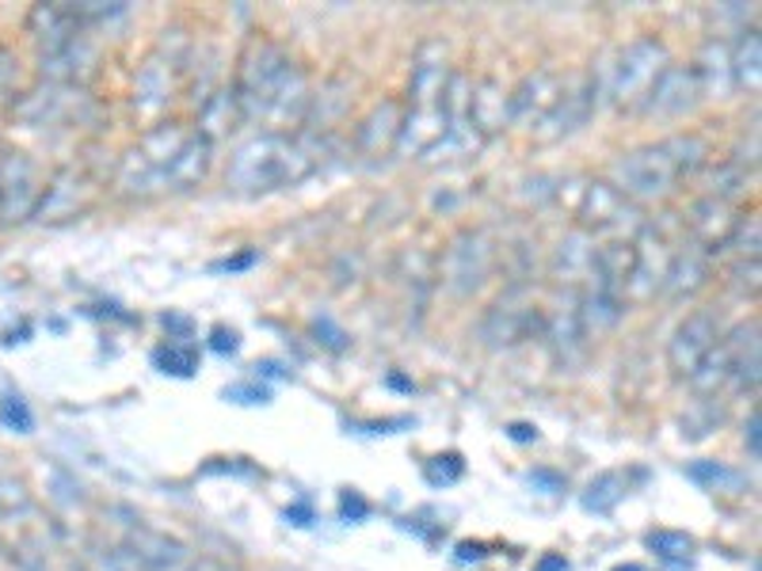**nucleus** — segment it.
<instances>
[{
	"mask_svg": "<svg viewBox=\"0 0 762 571\" xmlns=\"http://www.w3.org/2000/svg\"><path fill=\"white\" fill-rule=\"evenodd\" d=\"M709 278H713V252L697 248L694 240H683V244L675 248V255H671L663 289H668L671 297H694Z\"/></svg>",
	"mask_w": 762,
	"mask_h": 571,
	"instance_id": "nucleus-20",
	"label": "nucleus"
},
{
	"mask_svg": "<svg viewBox=\"0 0 762 571\" xmlns=\"http://www.w3.org/2000/svg\"><path fill=\"white\" fill-rule=\"evenodd\" d=\"M80 31H84V23H80L73 15V8H66V4H38L35 12H31V35H35L43 61L58 58L69 46H77L80 38H84Z\"/></svg>",
	"mask_w": 762,
	"mask_h": 571,
	"instance_id": "nucleus-14",
	"label": "nucleus"
},
{
	"mask_svg": "<svg viewBox=\"0 0 762 571\" xmlns=\"http://www.w3.org/2000/svg\"><path fill=\"white\" fill-rule=\"evenodd\" d=\"M591 111H599V107H595V92H591L588 72H568V77H565V92H560L557 107L545 115V123L534 130V138L537 141H560V138H568V134H576L583 123H588Z\"/></svg>",
	"mask_w": 762,
	"mask_h": 571,
	"instance_id": "nucleus-11",
	"label": "nucleus"
},
{
	"mask_svg": "<svg viewBox=\"0 0 762 571\" xmlns=\"http://www.w3.org/2000/svg\"><path fill=\"white\" fill-rule=\"evenodd\" d=\"M496 267V244L485 229H462L439 255V283L451 297H469L488 283Z\"/></svg>",
	"mask_w": 762,
	"mask_h": 571,
	"instance_id": "nucleus-4",
	"label": "nucleus"
},
{
	"mask_svg": "<svg viewBox=\"0 0 762 571\" xmlns=\"http://www.w3.org/2000/svg\"><path fill=\"white\" fill-rule=\"evenodd\" d=\"M648 545H652L660 557H690V552H694V537L675 534V529H656V534H648Z\"/></svg>",
	"mask_w": 762,
	"mask_h": 571,
	"instance_id": "nucleus-36",
	"label": "nucleus"
},
{
	"mask_svg": "<svg viewBox=\"0 0 762 571\" xmlns=\"http://www.w3.org/2000/svg\"><path fill=\"white\" fill-rule=\"evenodd\" d=\"M614 571H640V568H633V564H629V568H614Z\"/></svg>",
	"mask_w": 762,
	"mask_h": 571,
	"instance_id": "nucleus-42",
	"label": "nucleus"
},
{
	"mask_svg": "<svg viewBox=\"0 0 762 571\" xmlns=\"http://www.w3.org/2000/svg\"><path fill=\"white\" fill-rule=\"evenodd\" d=\"M537 324H542V320H537L534 301L526 297L523 286H515V289H508L492 309H488L485 324H480V340L496 351L515 347V343H523L531 332H537Z\"/></svg>",
	"mask_w": 762,
	"mask_h": 571,
	"instance_id": "nucleus-8",
	"label": "nucleus"
},
{
	"mask_svg": "<svg viewBox=\"0 0 762 571\" xmlns=\"http://www.w3.org/2000/svg\"><path fill=\"white\" fill-rule=\"evenodd\" d=\"M576 217H580V229L588 237H610V240H625V232L637 229L640 232V206H633L625 195H617L606 180H595L583 187L580 206H576Z\"/></svg>",
	"mask_w": 762,
	"mask_h": 571,
	"instance_id": "nucleus-6",
	"label": "nucleus"
},
{
	"mask_svg": "<svg viewBox=\"0 0 762 571\" xmlns=\"http://www.w3.org/2000/svg\"><path fill=\"white\" fill-rule=\"evenodd\" d=\"M291 66H294V58L278 43H255L252 50H248L244 66H240V80L232 84L237 103H240V118H248V123H252V118L255 123H263L271 95L278 92V84H283V77Z\"/></svg>",
	"mask_w": 762,
	"mask_h": 571,
	"instance_id": "nucleus-5",
	"label": "nucleus"
},
{
	"mask_svg": "<svg viewBox=\"0 0 762 571\" xmlns=\"http://www.w3.org/2000/svg\"><path fill=\"white\" fill-rule=\"evenodd\" d=\"M663 149H668L679 180H690V175H697L705 164H709V141L697 138V134H675V138H663Z\"/></svg>",
	"mask_w": 762,
	"mask_h": 571,
	"instance_id": "nucleus-31",
	"label": "nucleus"
},
{
	"mask_svg": "<svg viewBox=\"0 0 762 571\" xmlns=\"http://www.w3.org/2000/svg\"><path fill=\"white\" fill-rule=\"evenodd\" d=\"M759 232H762L759 214L740 217V225L732 229V237L725 240V248H720V252H728L732 260H759Z\"/></svg>",
	"mask_w": 762,
	"mask_h": 571,
	"instance_id": "nucleus-34",
	"label": "nucleus"
},
{
	"mask_svg": "<svg viewBox=\"0 0 762 571\" xmlns=\"http://www.w3.org/2000/svg\"><path fill=\"white\" fill-rule=\"evenodd\" d=\"M720 340V320L717 312L709 309H697L690 312L683 324L675 328L671 335V347H668V366L675 369L679 377H690L697 369V362L713 351V343Z\"/></svg>",
	"mask_w": 762,
	"mask_h": 571,
	"instance_id": "nucleus-12",
	"label": "nucleus"
},
{
	"mask_svg": "<svg viewBox=\"0 0 762 571\" xmlns=\"http://www.w3.org/2000/svg\"><path fill=\"white\" fill-rule=\"evenodd\" d=\"M671 66L668 46L660 38L645 35L637 43H629L625 50L603 54L595 61V69L588 72L591 92H595V107L614 103L622 111H640L652 92V84L660 80V72Z\"/></svg>",
	"mask_w": 762,
	"mask_h": 571,
	"instance_id": "nucleus-2",
	"label": "nucleus"
},
{
	"mask_svg": "<svg viewBox=\"0 0 762 571\" xmlns=\"http://www.w3.org/2000/svg\"><path fill=\"white\" fill-rule=\"evenodd\" d=\"M320 149H309L302 138L286 134H255L229 157L226 183L240 195H263V191L294 187L317 168Z\"/></svg>",
	"mask_w": 762,
	"mask_h": 571,
	"instance_id": "nucleus-1",
	"label": "nucleus"
},
{
	"mask_svg": "<svg viewBox=\"0 0 762 571\" xmlns=\"http://www.w3.org/2000/svg\"><path fill=\"white\" fill-rule=\"evenodd\" d=\"M400 118H405V107L397 100H382L371 115L359 126V149L371 152V157H382V152H393L400 134Z\"/></svg>",
	"mask_w": 762,
	"mask_h": 571,
	"instance_id": "nucleus-24",
	"label": "nucleus"
},
{
	"mask_svg": "<svg viewBox=\"0 0 762 571\" xmlns=\"http://www.w3.org/2000/svg\"><path fill=\"white\" fill-rule=\"evenodd\" d=\"M88 195H92V187H88L84 175H77L73 168H69V172H58L50 187H43V198H38L35 217H43V221H61V217H73L80 206L88 203Z\"/></svg>",
	"mask_w": 762,
	"mask_h": 571,
	"instance_id": "nucleus-23",
	"label": "nucleus"
},
{
	"mask_svg": "<svg viewBox=\"0 0 762 571\" xmlns=\"http://www.w3.org/2000/svg\"><path fill=\"white\" fill-rule=\"evenodd\" d=\"M610 187L617 195H625L633 206H648V203H663L668 195L679 191V172L671 164L663 141L656 145H640L633 152H622V157L610 164Z\"/></svg>",
	"mask_w": 762,
	"mask_h": 571,
	"instance_id": "nucleus-3",
	"label": "nucleus"
},
{
	"mask_svg": "<svg viewBox=\"0 0 762 571\" xmlns=\"http://www.w3.org/2000/svg\"><path fill=\"white\" fill-rule=\"evenodd\" d=\"M748 187V172L736 160H720V164H705V198H720V203H736Z\"/></svg>",
	"mask_w": 762,
	"mask_h": 571,
	"instance_id": "nucleus-33",
	"label": "nucleus"
},
{
	"mask_svg": "<svg viewBox=\"0 0 762 571\" xmlns=\"http://www.w3.org/2000/svg\"><path fill=\"white\" fill-rule=\"evenodd\" d=\"M686 221V240H694L697 248L717 255L725 248V240L732 237V229L740 225V214H736L732 203H720V198H702V203L690 210Z\"/></svg>",
	"mask_w": 762,
	"mask_h": 571,
	"instance_id": "nucleus-15",
	"label": "nucleus"
},
{
	"mask_svg": "<svg viewBox=\"0 0 762 571\" xmlns=\"http://www.w3.org/2000/svg\"><path fill=\"white\" fill-rule=\"evenodd\" d=\"M237 123H240V103L232 88H221V92L206 95L203 115H198V134H203L206 141L226 138L229 130H237Z\"/></svg>",
	"mask_w": 762,
	"mask_h": 571,
	"instance_id": "nucleus-28",
	"label": "nucleus"
},
{
	"mask_svg": "<svg viewBox=\"0 0 762 571\" xmlns=\"http://www.w3.org/2000/svg\"><path fill=\"white\" fill-rule=\"evenodd\" d=\"M697 103H702V88H697L694 66H668L652 84V92H648L640 111L656 118H679L686 111H694Z\"/></svg>",
	"mask_w": 762,
	"mask_h": 571,
	"instance_id": "nucleus-13",
	"label": "nucleus"
},
{
	"mask_svg": "<svg viewBox=\"0 0 762 571\" xmlns=\"http://www.w3.org/2000/svg\"><path fill=\"white\" fill-rule=\"evenodd\" d=\"M622 312H625V297L622 294L588 283V289L580 294V328H583V340H588V335L610 332V328L622 320Z\"/></svg>",
	"mask_w": 762,
	"mask_h": 571,
	"instance_id": "nucleus-25",
	"label": "nucleus"
},
{
	"mask_svg": "<svg viewBox=\"0 0 762 571\" xmlns=\"http://www.w3.org/2000/svg\"><path fill=\"white\" fill-rule=\"evenodd\" d=\"M214 340H218V343H214V347H218V351H232V347H237V335H232V332H226V328H218V332H214Z\"/></svg>",
	"mask_w": 762,
	"mask_h": 571,
	"instance_id": "nucleus-40",
	"label": "nucleus"
},
{
	"mask_svg": "<svg viewBox=\"0 0 762 571\" xmlns=\"http://www.w3.org/2000/svg\"><path fill=\"white\" fill-rule=\"evenodd\" d=\"M625 495V480L622 472H603V477L595 480V484L588 488V495H583V506L595 514H606L610 506H614L617 500Z\"/></svg>",
	"mask_w": 762,
	"mask_h": 571,
	"instance_id": "nucleus-35",
	"label": "nucleus"
},
{
	"mask_svg": "<svg viewBox=\"0 0 762 571\" xmlns=\"http://www.w3.org/2000/svg\"><path fill=\"white\" fill-rule=\"evenodd\" d=\"M183 141H187V130H183L180 123H160V126H152V130L138 145H134V149H138L152 168L168 172V164H172V157L183 149Z\"/></svg>",
	"mask_w": 762,
	"mask_h": 571,
	"instance_id": "nucleus-29",
	"label": "nucleus"
},
{
	"mask_svg": "<svg viewBox=\"0 0 762 571\" xmlns=\"http://www.w3.org/2000/svg\"><path fill=\"white\" fill-rule=\"evenodd\" d=\"M759 80H762V43H759V31L755 27H743L740 38L732 43V88L736 92H748L755 95L759 92Z\"/></svg>",
	"mask_w": 762,
	"mask_h": 571,
	"instance_id": "nucleus-27",
	"label": "nucleus"
},
{
	"mask_svg": "<svg viewBox=\"0 0 762 571\" xmlns=\"http://www.w3.org/2000/svg\"><path fill=\"white\" fill-rule=\"evenodd\" d=\"M443 134H446L443 103H439V107H408V115L400 118V134H397L393 152H397V157H423Z\"/></svg>",
	"mask_w": 762,
	"mask_h": 571,
	"instance_id": "nucleus-21",
	"label": "nucleus"
},
{
	"mask_svg": "<svg viewBox=\"0 0 762 571\" xmlns=\"http://www.w3.org/2000/svg\"><path fill=\"white\" fill-rule=\"evenodd\" d=\"M560 92H565V72L557 69H534L519 80V88L511 92V123L523 126V130H537L545 123L553 107H557Z\"/></svg>",
	"mask_w": 762,
	"mask_h": 571,
	"instance_id": "nucleus-10",
	"label": "nucleus"
},
{
	"mask_svg": "<svg viewBox=\"0 0 762 571\" xmlns=\"http://www.w3.org/2000/svg\"><path fill=\"white\" fill-rule=\"evenodd\" d=\"M211 164H214V141H206L203 134H187L183 149L175 152L172 164H168V172H164V191L198 187V183L206 180V172H211Z\"/></svg>",
	"mask_w": 762,
	"mask_h": 571,
	"instance_id": "nucleus-22",
	"label": "nucleus"
},
{
	"mask_svg": "<svg viewBox=\"0 0 762 571\" xmlns=\"http://www.w3.org/2000/svg\"><path fill=\"white\" fill-rule=\"evenodd\" d=\"M134 549H138L134 560L149 571H168L183 560V545L168 541V537H160V534H149V529H141V534L134 537Z\"/></svg>",
	"mask_w": 762,
	"mask_h": 571,
	"instance_id": "nucleus-32",
	"label": "nucleus"
},
{
	"mask_svg": "<svg viewBox=\"0 0 762 571\" xmlns=\"http://www.w3.org/2000/svg\"><path fill=\"white\" fill-rule=\"evenodd\" d=\"M195 347H180V343H168L164 351H157V362L168 369V374H191L195 369Z\"/></svg>",
	"mask_w": 762,
	"mask_h": 571,
	"instance_id": "nucleus-37",
	"label": "nucleus"
},
{
	"mask_svg": "<svg viewBox=\"0 0 762 571\" xmlns=\"http://www.w3.org/2000/svg\"><path fill=\"white\" fill-rule=\"evenodd\" d=\"M172 100V77H168V66L164 61H146V69L138 72V88H134V103H138V111H146V115H152V111H160L164 103Z\"/></svg>",
	"mask_w": 762,
	"mask_h": 571,
	"instance_id": "nucleus-30",
	"label": "nucleus"
},
{
	"mask_svg": "<svg viewBox=\"0 0 762 571\" xmlns=\"http://www.w3.org/2000/svg\"><path fill=\"white\" fill-rule=\"evenodd\" d=\"M595 255H599L595 237H588L583 229L568 232V237L557 244V252H553V263H549L553 278H557L565 289L588 286L591 275H595Z\"/></svg>",
	"mask_w": 762,
	"mask_h": 571,
	"instance_id": "nucleus-17",
	"label": "nucleus"
},
{
	"mask_svg": "<svg viewBox=\"0 0 762 571\" xmlns=\"http://www.w3.org/2000/svg\"><path fill=\"white\" fill-rule=\"evenodd\" d=\"M748 442H751V454L759 457V412H751V423H748Z\"/></svg>",
	"mask_w": 762,
	"mask_h": 571,
	"instance_id": "nucleus-41",
	"label": "nucleus"
},
{
	"mask_svg": "<svg viewBox=\"0 0 762 571\" xmlns=\"http://www.w3.org/2000/svg\"><path fill=\"white\" fill-rule=\"evenodd\" d=\"M480 138L477 130L469 126V118H457V123H446V134L423 152V164H454V160H469L480 152Z\"/></svg>",
	"mask_w": 762,
	"mask_h": 571,
	"instance_id": "nucleus-26",
	"label": "nucleus"
},
{
	"mask_svg": "<svg viewBox=\"0 0 762 571\" xmlns=\"http://www.w3.org/2000/svg\"><path fill=\"white\" fill-rule=\"evenodd\" d=\"M469 126L480 138H492V134L508 130L511 126V92L500 80L485 77L473 84L469 92Z\"/></svg>",
	"mask_w": 762,
	"mask_h": 571,
	"instance_id": "nucleus-18",
	"label": "nucleus"
},
{
	"mask_svg": "<svg viewBox=\"0 0 762 571\" xmlns=\"http://www.w3.org/2000/svg\"><path fill=\"white\" fill-rule=\"evenodd\" d=\"M4 415H8V420H12V423L20 420V427H23V431L31 427V415H27V408L20 404V397H8V400H4Z\"/></svg>",
	"mask_w": 762,
	"mask_h": 571,
	"instance_id": "nucleus-39",
	"label": "nucleus"
},
{
	"mask_svg": "<svg viewBox=\"0 0 762 571\" xmlns=\"http://www.w3.org/2000/svg\"><path fill=\"white\" fill-rule=\"evenodd\" d=\"M728 275H732V286L740 289V294H755L759 289V260H736Z\"/></svg>",
	"mask_w": 762,
	"mask_h": 571,
	"instance_id": "nucleus-38",
	"label": "nucleus"
},
{
	"mask_svg": "<svg viewBox=\"0 0 762 571\" xmlns=\"http://www.w3.org/2000/svg\"><path fill=\"white\" fill-rule=\"evenodd\" d=\"M451 84V61H446L443 43H428L416 54L412 80H408V92H412V107H439L443 92Z\"/></svg>",
	"mask_w": 762,
	"mask_h": 571,
	"instance_id": "nucleus-16",
	"label": "nucleus"
},
{
	"mask_svg": "<svg viewBox=\"0 0 762 571\" xmlns=\"http://www.w3.org/2000/svg\"><path fill=\"white\" fill-rule=\"evenodd\" d=\"M38 198H43V183H38L35 164L23 152L0 160V221L15 225L35 217Z\"/></svg>",
	"mask_w": 762,
	"mask_h": 571,
	"instance_id": "nucleus-9",
	"label": "nucleus"
},
{
	"mask_svg": "<svg viewBox=\"0 0 762 571\" xmlns=\"http://www.w3.org/2000/svg\"><path fill=\"white\" fill-rule=\"evenodd\" d=\"M755 351H759V320H751V324H740L736 332L720 335V340L713 343V351L697 362V369L690 374V385H694L697 392H717L720 385L732 381L740 362L748 355H755Z\"/></svg>",
	"mask_w": 762,
	"mask_h": 571,
	"instance_id": "nucleus-7",
	"label": "nucleus"
},
{
	"mask_svg": "<svg viewBox=\"0 0 762 571\" xmlns=\"http://www.w3.org/2000/svg\"><path fill=\"white\" fill-rule=\"evenodd\" d=\"M694 77H697V88H702V100H728V95L736 92L732 88V43L713 35L709 43L702 46V54H697Z\"/></svg>",
	"mask_w": 762,
	"mask_h": 571,
	"instance_id": "nucleus-19",
	"label": "nucleus"
}]
</instances>
